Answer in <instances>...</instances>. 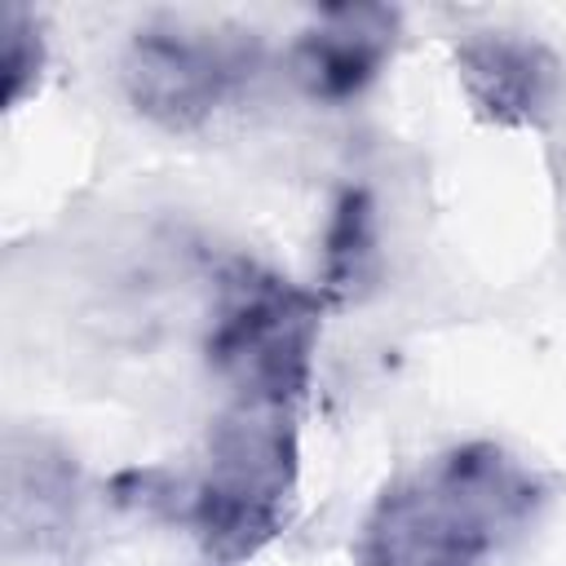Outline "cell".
I'll return each mask as SVG.
<instances>
[{"label":"cell","instance_id":"obj_2","mask_svg":"<svg viewBox=\"0 0 566 566\" xmlns=\"http://www.w3.org/2000/svg\"><path fill=\"white\" fill-rule=\"evenodd\" d=\"M296 478V407L230 402L208 433L203 473L186 500L203 566H248L270 548L292 522Z\"/></svg>","mask_w":566,"mask_h":566},{"label":"cell","instance_id":"obj_1","mask_svg":"<svg viewBox=\"0 0 566 566\" xmlns=\"http://www.w3.org/2000/svg\"><path fill=\"white\" fill-rule=\"evenodd\" d=\"M544 500L539 478L495 442H464L394 478L354 535V566H486Z\"/></svg>","mask_w":566,"mask_h":566},{"label":"cell","instance_id":"obj_8","mask_svg":"<svg viewBox=\"0 0 566 566\" xmlns=\"http://www.w3.org/2000/svg\"><path fill=\"white\" fill-rule=\"evenodd\" d=\"M371 208L358 190H345L332 226H327V252H323V296H349L363 279H367V261H371Z\"/></svg>","mask_w":566,"mask_h":566},{"label":"cell","instance_id":"obj_6","mask_svg":"<svg viewBox=\"0 0 566 566\" xmlns=\"http://www.w3.org/2000/svg\"><path fill=\"white\" fill-rule=\"evenodd\" d=\"M4 548L18 553H62L80 531L84 482L66 447L13 429L4 438Z\"/></svg>","mask_w":566,"mask_h":566},{"label":"cell","instance_id":"obj_5","mask_svg":"<svg viewBox=\"0 0 566 566\" xmlns=\"http://www.w3.org/2000/svg\"><path fill=\"white\" fill-rule=\"evenodd\" d=\"M455 75L473 111L500 128H544L562 102V57L522 31H469L455 44Z\"/></svg>","mask_w":566,"mask_h":566},{"label":"cell","instance_id":"obj_3","mask_svg":"<svg viewBox=\"0 0 566 566\" xmlns=\"http://www.w3.org/2000/svg\"><path fill=\"white\" fill-rule=\"evenodd\" d=\"M327 296L256 261H234L217 279L208 363L234 402L296 407L310 389Z\"/></svg>","mask_w":566,"mask_h":566},{"label":"cell","instance_id":"obj_9","mask_svg":"<svg viewBox=\"0 0 566 566\" xmlns=\"http://www.w3.org/2000/svg\"><path fill=\"white\" fill-rule=\"evenodd\" d=\"M44 71V27L31 9H4V106H18Z\"/></svg>","mask_w":566,"mask_h":566},{"label":"cell","instance_id":"obj_4","mask_svg":"<svg viewBox=\"0 0 566 566\" xmlns=\"http://www.w3.org/2000/svg\"><path fill=\"white\" fill-rule=\"evenodd\" d=\"M256 66V40L243 31L195 27V22H150L137 27L119 80L137 115L168 133H190L226 106Z\"/></svg>","mask_w":566,"mask_h":566},{"label":"cell","instance_id":"obj_7","mask_svg":"<svg viewBox=\"0 0 566 566\" xmlns=\"http://www.w3.org/2000/svg\"><path fill=\"white\" fill-rule=\"evenodd\" d=\"M402 13L389 4H332L292 44V71L323 102L358 97L394 57Z\"/></svg>","mask_w":566,"mask_h":566}]
</instances>
